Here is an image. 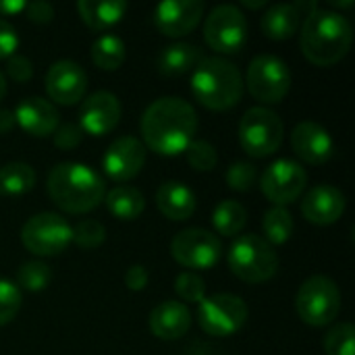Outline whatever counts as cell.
Segmentation results:
<instances>
[{"instance_id": "cell-18", "label": "cell", "mask_w": 355, "mask_h": 355, "mask_svg": "<svg viewBox=\"0 0 355 355\" xmlns=\"http://www.w3.org/2000/svg\"><path fill=\"white\" fill-rule=\"evenodd\" d=\"M291 148L300 160L314 166L329 162L335 154V141L331 133L322 125L312 121L295 125V129L291 131Z\"/></svg>"}, {"instance_id": "cell-5", "label": "cell", "mask_w": 355, "mask_h": 355, "mask_svg": "<svg viewBox=\"0 0 355 355\" xmlns=\"http://www.w3.org/2000/svg\"><path fill=\"white\" fill-rule=\"evenodd\" d=\"M227 264L231 272L250 285H260L270 281L279 270V256L275 248L260 235H239L229 252Z\"/></svg>"}, {"instance_id": "cell-46", "label": "cell", "mask_w": 355, "mask_h": 355, "mask_svg": "<svg viewBox=\"0 0 355 355\" xmlns=\"http://www.w3.org/2000/svg\"><path fill=\"white\" fill-rule=\"evenodd\" d=\"M331 4L335 8H352L354 6V0H331Z\"/></svg>"}, {"instance_id": "cell-40", "label": "cell", "mask_w": 355, "mask_h": 355, "mask_svg": "<svg viewBox=\"0 0 355 355\" xmlns=\"http://www.w3.org/2000/svg\"><path fill=\"white\" fill-rule=\"evenodd\" d=\"M6 75L17 83H25V81H29L33 77V62L27 56L12 54L6 60Z\"/></svg>"}, {"instance_id": "cell-19", "label": "cell", "mask_w": 355, "mask_h": 355, "mask_svg": "<svg viewBox=\"0 0 355 355\" xmlns=\"http://www.w3.org/2000/svg\"><path fill=\"white\" fill-rule=\"evenodd\" d=\"M345 204V196L339 187L322 183L306 193V198L302 200V214L312 225L327 227L343 216Z\"/></svg>"}, {"instance_id": "cell-23", "label": "cell", "mask_w": 355, "mask_h": 355, "mask_svg": "<svg viewBox=\"0 0 355 355\" xmlns=\"http://www.w3.org/2000/svg\"><path fill=\"white\" fill-rule=\"evenodd\" d=\"M204 58L200 46L187 44V42H177L166 48L156 58V69L162 77H181L189 71H193L200 60Z\"/></svg>"}, {"instance_id": "cell-44", "label": "cell", "mask_w": 355, "mask_h": 355, "mask_svg": "<svg viewBox=\"0 0 355 355\" xmlns=\"http://www.w3.org/2000/svg\"><path fill=\"white\" fill-rule=\"evenodd\" d=\"M15 114L6 108H0V135H6L15 129Z\"/></svg>"}, {"instance_id": "cell-8", "label": "cell", "mask_w": 355, "mask_h": 355, "mask_svg": "<svg viewBox=\"0 0 355 355\" xmlns=\"http://www.w3.org/2000/svg\"><path fill=\"white\" fill-rule=\"evenodd\" d=\"M21 243L33 256L52 258L73 243V227L56 212H40L29 216L21 227Z\"/></svg>"}, {"instance_id": "cell-43", "label": "cell", "mask_w": 355, "mask_h": 355, "mask_svg": "<svg viewBox=\"0 0 355 355\" xmlns=\"http://www.w3.org/2000/svg\"><path fill=\"white\" fill-rule=\"evenodd\" d=\"M25 8H27L25 0H0V17H12L25 12Z\"/></svg>"}, {"instance_id": "cell-20", "label": "cell", "mask_w": 355, "mask_h": 355, "mask_svg": "<svg viewBox=\"0 0 355 355\" xmlns=\"http://www.w3.org/2000/svg\"><path fill=\"white\" fill-rule=\"evenodd\" d=\"M12 114H15V123L31 137H48L60 125L56 106L40 96L23 98Z\"/></svg>"}, {"instance_id": "cell-21", "label": "cell", "mask_w": 355, "mask_h": 355, "mask_svg": "<svg viewBox=\"0 0 355 355\" xmlns=\"http://www.w3.org/2000/svg\"><path fill=\"white\" fill-rule=\"evenodd\" d=\"M191 329V312L183 302H162L150 312V331L162 341H177Z\"/></svg>"}, {"instance_id": "cell-12", "label": "cell", "mask_w": 355, "mask_h": 355, "mask_svg": "<svg viewBox=\"0 0 355 355\" xmlns=\"http://www.w3.org/2000/svg\"><path fill=\"white\" fill-rule=\"evenodd\" d=\"M171 256L185 268L210 270L218 264L223 256V243L218 235L206 229H185L179 231L171 241Z\"/></svg>"}, {"instance_id": "cell-38", "label": "cell", "mask_w": 355, "mask_h": 355, "mask_svg": "<svg viewBox=\"0 0 355 355\" xmlns=\"http://www.w3.org/2000/svg\"><path fill=\"white\" fill-rule=\"evenodd\" d=\"M54 135V146L60 148V150H73L81 144L83 139V131L77 123H64V125H58L56 131L52 133Z\"/></svg>"}, {"instance_id": "cell-42", "label": "cell", "mask_w": 355, "mask_h": 355, "mask_svg": "<svg viewBox=\"0 0 355 355\" xmlns=\"http://www.w3.org/2000/svg\"><path fill=\"white\" fill-rule=\"evenodd\" d=\"M148 279H150V275H148L146 266H141V264H133V266H129L127 272H125V285H127L131 291H141V289H146Z\"/></svg>"}, {"instance_id": "cell-24", "label": "cell", "mask_w": 355, "mask_h": 355, "mask_svg": "<svg viewBox=\"0 0 355 355\" xmlns=\"http://www.w3.org/2000/svg\"><path fill=\"white\" fill-rule=\"evenodd\" d=\"M302 12L297 10L295 2H279L268 6V10L262 17V31L266 37L283 42L297 33L302 25Z\"/></svg>"}, {"instance_id": "cell-47", "label": "cell", "mask_w": 355, "mask_h": 355, "mask_svg": "<svg viewBox=\"0 0 355 355\" xmlns=\"http://www.w3.org/2000/svg\"><path fill=\"white\" fill-rule=\"evenodd\" d=\"M4 96H6V79H4V75L0 73V102L4 100Z\"/></svg>"}, {"instance_id": "cell-14", "label": "cell", "mask_w": 355, "mask_h": 355, "mask_svg": "<svg viewBox=\"0 0 355 355\" xmlns=\"http://www.w3.org/2000/svg\"><path fill=\"white\" fill-rule=\"evenodd\" d=\"M146 164V146L131 135L114 139L102 156V168L108 179L127 183L135 179Z\"/></svg>"}, {"instance_id": "cell-36", "label": "cell", "mask_w": 355, "mask_h": 355, "mask_svg": "<svg viewBox=\"0 0 355 355\" xmlns=\"http://www.w3.org/2000/svg\"><path fill=\"white\" fill-rule=\"evenodd\" d=\"M175 291L177 295L187 302V304H200L206 297V283L200 275L196 272H181L175 281Z\"/></svg>"}, {"instance_id": "cell-16", "label": "cell", "mask_w": 355, "mask_h": 355, "mask_svg": "<svg viewBox=\"0 0 355 355\" xmlns=\"http://www.w3.org/2000/svg\"><path fill=\"white\" fill-rule=\"evenodd\" d=\"M204 10L202 0H164L154 8V25L162 35L183 37L200 25Z\"/></svg>"}, {"instance_id": "cell-10", "label": "cell", "mask_w": 355, "mask_h": 355, "mask_svg": "<svg viewBox=\"0 0 355 355\" xmlns=\"http://www.w3.org/2000/svg\"><path fill=\"white\" fill-rule=\"evenodd\" d=\"M206 44L220 54H237L248 42L245 15L235 4L214 6L204 23Z\"/></svg>"}, {"instance_id": "cell-30", "label": "cell", "mask_w": 355, "mask_h": 355, "mask_svg": "<svg viewBox=\"0 0 355 355\" xmlns=\"http://www.w3.org/2000/svg\"><path fill=\"white\" fill-rule=\"evenodd\" d=\"M262 229H264V239L275 248L283 245L291 239L293 235V216L289 214L287 208L283 206H272L264 218H262Z\"/></svg>"}, {"instance_id": "cell-33", "label": "cell", "mask_w": 355, "mask_h": 355, "mask_svg": "<svg viewBox=\"0 0 355 355\" xmlns=\"http://www.w3.org/2000/svg\"><path fill=\"white\" fill-rule=\"evenodd\" d=\"M185 158H187L189 166L193 171H200V173L212 171L216 166V162H218L216 148L210 141H204V139H193L185 150Z\"/></svg>"}, {"instance_id": "cell-25", "label": "cell", "mask_w": 355, "mask_h": 355, "mask_svg": "<svg viewBox=\"0 0 355 355\" xmlns=\"http://www.w3.org/2000/svg\"><path fill=\"white\" fill-rule=\"evenodd\" d=\"M77 10L81 21L94 29V31H104L116 25L125 12H127V2L125 0H79Z\"/></svg>"}, {"instance_id": "cell-1", "label": "cell", "mask_w": 355, "mask_h": 355, "mask_svg": "<svg viewBox=\"0 0 355 355\" xmlns=\"http://www.w3.org/2000/svg\"><path fill=\"white\" fill-rule=\"evenodd\" d=\"M196 131V108L179 96L154 100L141 116V144L162 156L183 154L193 141Z\"/></svg>"}, {"instance_id": "cell-39", "label": "cell", "mask_w": 355, "mask_h": 355, "mask_svg": "<svg viewBox=\"0 0 355 355\" xmlns=\"http://www.w3.org/2000/svg\"><path fill=\"white\" fill-rule=\"evenodd\" d=\"M19 44L21 40H19L17 29L6 19L0 17V60H8L12 54H17Z\"/></svg>"}, {"instance_id": "cell-35", "label": "cell", "mask_w": 355, "mask_h": 355, "mask_svg": "<svg viewBox=\"0 0 355 355\" xmlns=\"http://www.w3.org/2000/svg\"><path fill=\"white\" fill-rule=\"evenodd\" d=\"M21 304H23V295L17 283L8 279H0V327L15 320V316L21 310Z\"/></svg>"}, {"instance_id": "cell-6", "label": "cell", "mask_w": 355, "mask_h": 355, "mask_svg": "<svg viewBox=\"0 0 355 355\" xmlns=\"http://www.w3.org/2000/svg\"><path fill=\"white\" fill-rule=\"evenodd\" d=\"M297 316L310 327H329L341 312V291L331 277L314 275L302 283L295 297Z\"/></svg>"}, {"instance_id": "cell-11", "label": "cell", "mask_w": 355, "mask_h": 355, "mask_svg": "<svg viewBox=\"0 0 355 355\" xmlns=\"http://www.w3.org/2000/svg\"><path fill=\"white\" fill-rule=\"evenodd\" d=\"M245 83L256 100L264 104H277L291 89V71L279 56L258 54L248 67Z\"/></svg>"}, {"instance_id": "cell-45", "label": "cell", "mask_w": 355, "mask_h": 355, "mask_svg": "<svg viewBox=\"0 0 355 355\" xmlns=\"http://www.w3.org/2000/svg\"><path fill=\"white\" fill-rule=\"evenodd\" d=\"M241 4L248 6V8H262V6L268 4V0H256V2H254V0H243Z\"/></svg>"}, {"instance_id": "cell-7", "label": "cell", "mask_w": 355, "mask_h": 355, "mask_svg": "<svg viewBox=\"0 0 355 355\" xmlns=\"http://www.w3.org/2000/svg\"><path fill=\"white\" fill-rule=\"evenodd\" d=\"M285 137V127L281 116L264 106L250 108L239 123V144L241 150L252 158L272 156Z\"/></svg>"}, {"instance_id": "cell-27", "label": "cell", "mask_w": 355, "mask_h": 355, "mask_svg": "<svg viewBox=\"0 0 355 355\" xmlns=\"http://www.w3.org/2000/svg\"><path fill=\"white\" fill-rule=\"evenodd\" d=\"M35 171L27 162H8L0 168V196L19 198L33 189Z\"/></svg>"}, {"instance_id": "cell-4", "label": "cell", "mask_w": 355, "mask_h": 355, "mask_svg": "<svg viewBox=\"0 0 355 355\" xmlns=\"http://www.w3.org/2000/svg\"><path fill=\"white\" fill-rule=\"evenodd\" d=\"M191 92L208 110H229L243 96V77L227 58H202L191 75Z\"/></svg>"}, {"instance_id": "cell-9", "label": "cell", "mask_w": 355, "mask_h": 355, "mask_svg": "<svg viewBox=\"0 0 355 355\" xmlns=\"http://www.w3.org/2000/svg\"><path fill=\"white\" fill-rule=\"evenodd\" d=\"M198 322L212 337H231L248 322V306L239 295L216 293L198 304Z\"/></svg>"}, {"instance_id": "cell-26", "label": "cell", "mask_w": 355, "mask_h": 355, "mask_svg": "<svg viewBox=\"0 0 355 355\" xmlns=\"http://www.w3.org/2000/svg\"><path fill=\"white\" fill-rule=\"evenodd\" d=\"M108 212L119 220H135L146 208L144 193L133 185H116L104 196Z\"/></svg>"}, {"instance_id": "cell-32", "label": "cell", "mask_w": 355, "mask_h": 355, "mask_svg": "<svg viewBox=\"0 0 355 355\" xmlns=\"http://www.w3.org/2000/svg\"><path fill=\"white\" fill-rule=\"evenodd\" d=\"M354 333L355 329L352 322L335 324L324 337V352H327V355H355Z\"/></svg>"}, {"instance_id": "cell-13", "label": "cell", "mask_w": 355, "mask_h": 355, "mask_svg": "<svg viewBox=\"0 0 355 355\" xmlns=\"http://www.w3.org/2000/svg\"><path fill=\"white\" fill-rule=\"evenodd\" d=\"M308 183L306 168L289 158H281L266 166V171L260 177V189L275 206H287L302 198Z\"/></svg>"}, {"instance_id": "cell-31", "label": "cell", "mask_w": 355, "mask_h": 355, "mask_svg": "<svg viewBox=\"0 0 355 355\" xmlns=\"http://www.w3.org/2000/svg\"><path fill=\"white\" fill-rule=\"evenodd\" d=\"M52 281V268L42 262V260H31L21 264V268L17 270V287L25 289V291H44Z\"/></svg>"}, {"instance_id": "cell-29", "label": "cell", "mask_w": 355, "mask_h": 355, "mask_svg": "<svg viewBox=\"0 0 355 355\" xmlns=\"http://www.w3.org/2000/svg\"><path fill=\"white\" fill-rule=\"evenodd\" d=\"M212 225H214V229H216L218 235H223V237H235L248 225V210L243 208V204H239L235 200H225V202H220L214 208Z\"/></svg>"}, {"instance_id": "cell-22", "label": "cell", "mask_w": 355, "mask_h": 355, "mask_svg": "<svg viewBox=\"0 0 355 355\" xmlns=\"http://www.w3.org/2000/svg\"><path fill=\"white\" fill-rule=\"evenodd\" d=\"M196 196L181 181H164L156 191V206L168 220H187L196 212Z\"/></svg>"}, {"instance_id": "cell-41", "label": "cell", "mask_w": 355, "mask_h": 355, "mask_svg": "<svg viewBox=\"0 0 355 355\" xmlns=\"http://www.w3.org/2000/svg\"><path fill=\"white\" fill-rule=\"evenodd\" d=\"M25 15L29 21L33 23H50L54 19V6L46 0H37V2H27V8H25Z\"/></svg>"}, {"instance_id": "cell-3", "label": "cell", "mask_w": 355, "mask_h": 355, "mask_svg": "<svg viewBox=\"0 0 355 355\" xmlns=\"http://www.w3.org/2000/svg\"><path fill=\"white\" fill-rule=\"evenodd\" d=\"M46 189L50 200L69 214L96 210L106 196L104 179L81 162H60L48 173Z\"/></svg>"}, {"instance_id": "cell-2", "label": "cell", "mask_w": 355, "mask_h": 355, "mask_svg": "<svg viewBox=\"0 0 355 355\" xmlns=\"http://www.w3.org/2000/svg\"><path fill=\"white\" fill-rule=\"evenodd\" d=\"M354 44L352 23L337 10L316 8L304 19L300 46L304 56L316 67H333L343 60Z\"/></svg>"}, {"instance_id": "cell-15", "label": "cell", "mask_w": 355, "mask_h": 355, "mask_svg": "<svg viewBox=\"0 0 355 355\" xmlns=\"http://www.w3.org/2000/svg\"><path fill=\"white\" fill-rule=\"evenodd\" d=\"M48 98L60 106H73L87 92V73L75 60H56L46 73Z\"/></svg>"}, {"instance_id": "cell-37", "label": "cell", "mask_w": 355, "mask_h": 355, "mask_svg": "<svg viewBox=\"0 0 355 355\" xmlns=\"http://www.w3.org/2000/svg\"><path fill=\"white\" fill-rule=\"evenodd\" d=\"M258 183V168L252 162H233L227 171V185L233 191H250Z\"/></svg>"}, {"instance_id": "cell-34", "label": "cell", "mask_w": 355, "mask_h": 355, "mask_svg": "<svg viewBox=\"0 0 355 355\" xmlns=\"http://www.w3.org/2000/svg\"><path fill=\"white\" fill-rule=\"evenodd\" d=\"M106 241V229L102 223L87 218L73 227V243L81 250H96Z\"/></svg>"}, {"instance_id": "cell-28", "label": "cell", "mask_w": 355, "mask_h": 355, "mask_svg": "<svg viewBox=\"0 0 355 355\" xmlns=\"http://www.w3.org/2000/svg\"><path fill=\"white\" fill-rule=\"evenodd\" d=\"M89 56H92V62L98 69H102V71H116L125 62L127 48H125V42L119 35L104 33V35H100L92 44Z\"/></svg>"}, {"instance_id": "cell-17", "label": "cell", "mask_w": 355, "mask_h": 355, "mask_svg": "<svg viewBox=\"0 0 355 355\" xmlns=\"http://www.w3.org/2000/svg\"><path fill=\"white\" fill-rule=\"evenodd\" d=\"M121 114H123V108H121L119 98L112 92L100 89L83 100V104L79 108L77 125L81 127L83 133L100 137V135L110 133L119 125Z\"/></svg>"}]
</instances>
